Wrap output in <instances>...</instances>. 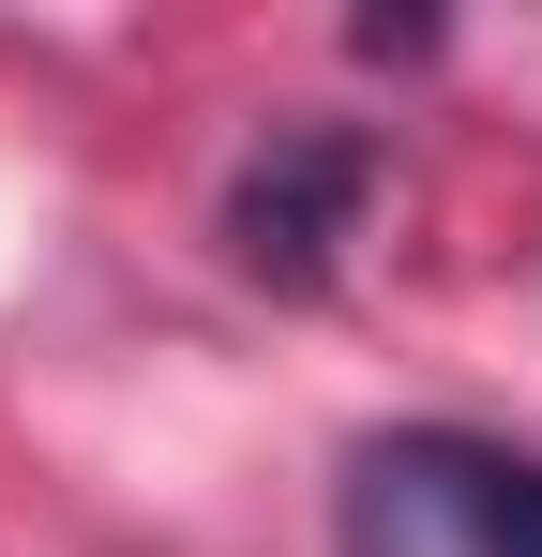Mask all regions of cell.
<instances>
[{"mask_svg":"<svg viewBox=\"0 0 542 557\" xmlns=\"http://www.w3.org/2000/svg\"><path fill=\"white\" fill-rule=\"evenodd\" d=\"M361 196H377V151L347 121H286L257 166L226 182V242H242L257 286H332V242L361 226Z\"/></svg>","mask_w":542,"mask_h":557,"instance_id":"2","label":"cell"},{"mask_svg":"<svg viewBox=\"0 0 542 557\" xmlns=\"http://www.w3.org/2000/svg\"><path fill=\"white\" fill-rule=\"evenodd\" d=\"M332 528L347 557H542V453L467 422H392L347 453Z\"/></svg>","mask_w":542,"mask_h":557,"instance_id":"1","label":"cell"}]
</instances>
